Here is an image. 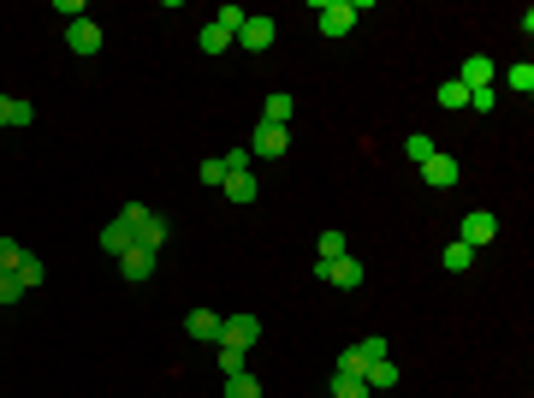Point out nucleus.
I'll use <instances>...</instances> for the list:
<instances>
[{
    "mask_svg": "<svg viewBox=\"0 0 534 398\" xmlns=\"http://www.w3.org/2000/svg\"><path fill=\"white\" fill-rule=\"evenodd\" d=\"M119 220L131 227L137 250H155V256H161V244H167V220H161L155 208H143V202H125V208H119Z\"/></svg>",
    "mask_w": 534,
    "mask_h": 398,
    "instance_id": "nucleus-1",
    "label": "nucleus"
},
{
    "mask_svg": "<svg viewBox=\"0 0 534 398\" xmlns=\"http://www.w3.org/2000/svg\"><path fill=\"white\" fill-rule=\"evenodd\" d=\"M368 13V0H321L315 6V24H321V36H351V24Z\"/></svg>",
    "mask_w": 534,
    "mask_h": 398,
    "instance_id": "nucleus-2",
    "label": "nucleus"
},
{
    "mask_svg": "<svg viewBox=\"0 0 534 398\" xmlns=\"http://www.w3.org/2000/svg\"><path fill=\"white\" fill-rule=\"evenodd\" d=\"M380 356H386V339H380V333H374V339H356L351 351L333 363V375H356V381H363V369H368V363H380Z\"/></svg>",
    "mask_w": 534,
    "mask_h": 398,
    "instance_id": "nucleus-3",
    "label": "nucleus"
},
{
    "mask_svg": "<svg viewBox=\"0 0 534 398\" xmlns=\"http://www.w3.org/2000/svg\"><path fill=\"white\" fill-rule=\"evenodd\" d=\"M315 280L338 285V292H356V285H363V262H356V256H333V262H315Z\"/></svg>",
    "mask_w": 534,
    "mask_h": 398,
    "instance_id": "nucleus-4",
    "label": "nucleus"
},
{
    "mask_svg": "<svg viewBox=\"0 0 534 398\" xmlns=\"http://www.w3.org/2000/svg\"><path fill=\"white\" fill-rule=\"evenodd\" d=\"M493 238H499V220H493L487 208H469V214H464V232H457V244H469V250H487Z\"/></svg>",
    "mask_w": 534,
    "mask_h": 398,
    "instance_id": "nucleus-5",
    "label": "nucleus"
},
{
    "mask_svg": "<svg viewBox=\"0 0 534 398\" xmlns=\"http://www.w3.org/2000/svg\"><path fill=\"white\" fill-rule=\"evenodd\" d=\"M255 339H262V321H255V315H232V321H220V345H232V351H250Z\"/></svg>",
    "mask_w": 534,
    "mask_h": 398,
    "instance_id": "nucleus-6",
    "label": "nucleus"
},
{
    "mask_svg": "<svg viewBox=\"0 0 534 398\" xmlns=\"http://www.w3.org/2000/svg\"><path fill=\"white\" fill-rule=\"evenodd\" d=\"M285 149H291V125H255L250 155H262V161H280Z\"/></svg>",
    "mask_w": 534,
    "mask_h": 398,
    "instance_id": "nucleus-7",
    "label": "nucleus"
},
{
    "mask_svg": "<svg viewBox=\"0 0 534 398\" xmlns=\"http://www.w3.org/2000/svg\"><path fill=\"white\" fill-rule=\"evenodd\" d=\"M422 179H428V185H434V190H451V185H457V179H464V167H457V161H451V155H439V149H434V155L422 161Z\"/></svg>",
    "mask_w": 534,
    "mask_h": 398,
    "instance_id": "nucleus-8",
    "label": "nucleus"
},
{
    "mask_svg": "<svg viewBox=\"0 0 534 398\" xmlns=\"http://www.w3.org/2000/svg\"><path fill=\"white\" fill-rule=\"evenodd\" d=\"M273 18H244V30H238V48H250V54H267L273 48Z\"/></svg>",
    "mask_w": 534,
    "mask_h": 398,
    "instance_id": "nucleus-9",
    "label": "nucleus"
},
{
    "mask_svg": "<svg viewBox=\"0 0 534 398\" xmlns=\"http://www.w3.org/2000/svg\"><path fill=\"white\" fill-rule=\"evenodd\" d=\"M66 48H71V54H101V24H96V18L66 24Z\"/></svg>",
    "mask_w": 534,
    "mask_h": 398,
    "instance_id": "nucleus-10",
    "label": "nucleus"
},
{
    "mask_svg": "<svg viewBox=\"0 0 534 398\" xmlns=\"http://www.w3.org/2000/svg\"><path fill=\"white\" fill-rule=\"evenodd\" d=\"M493 78H499V66H493L487 54H469L464 71H457V84H464V89H493Z\"/></svg>",
    "mask_w": 534,
    "mask_h": 398,
    "instance_id": "nucleus-11",
    "label": "nucleus"
},
{
    "mask_svg": "<svg viewBox=\"0 0 534 398\" xmlns=\"http://www.w3.org/2000/svg\"><path fill=\"white\" fill-rule=\"evenodd\" d=\"M363 386H368V398L392 393V386H398V363H392V356H380V363H368V369H363Z\"/></svg>",
    "mask_w": 534,
    "mask_h": 398,
    "instance_id": "nucleus-12",
    "label": "nucleus"
},
{
    "mask_svg": "<svg viewBox=\"0 0 534 398\" xmlns=\"http://www.w3.org/2000/svg\"><path fill=\"white\" fill-rule=\"evenodd\" d=\"M226 197H232V208H250L255 197H262V185H255V172H226Z\"/></svg>",
    "mask_w": 534,
    "mask_h": 398,
    "instance_id": "nucleus-13",
    "label": "nucleus"
},
{
    "mask_svg": "<svg viewBox=\"0 0 534 398\" xmlns=\"http://www.w3.org/2000/svg\"><path fill=\"white\" fill-rule=\"evenodd\" d=\"M119 273H125L131 285H143L149 273H155V250H137V244H131L125 256H119Z\"/></svg>",
    "mask_w": 534,
    "mask_h": 398,
    "instance_id": "nucleus-14",
    "label": "nucleus"
},
{
    "mask_svg": "<svg viewBox=\"0 0 534 398\" xmlns=\"http://www.w3.org/2000/svg\"><path fill=\"white\" fill-rule=\"evenodd\" d=\"M131 244H137V238H131V227H125V220H119V214H113L107 227H101V250H107V256H125Z\"/></svg>",
    "mask_w": 534,
    "mask_h": 398,
    "instance_id": "nucleus-15",
    "label": "nucleus"
},
{
    "mask_svg": "<svg viewBox=\"0 0 534 398\" xmlns=\"http://www.w3.org/2000/svg\"><path fill=\"white\" fill-rule=\"evenodd\" d=\"M291 114H297V101L285 96V89H273V96L262 101V125H291Z\"/></svg>",
    "mask_w": 534,
    "mask_h": 398,
    "instance_id": "nucleus-16",
    "label": "nucleus"
},
{
    "mask_svg": "<svg viewBox=\"0 0 534 398\" xmlns=\"http://www.w3.org/2000/svg\"><path fill=\"white\" fill-rule=\"evenodd\" d=\"M30 119H36V107L24 96H0V125H30Z\"/></svg>",
    "mask_w": 534,
    "mask_h": 398,
    "instance_id": "nucleus-17",
    "label": "nucleus"
},
{
    "mask_svg": "<svg viewBox=\"0 0 534 398\" xmlns=\"http://www.w3.org/2000/svg\"><path fill=\"white\" fill-rule=\"evenodd\" d=\"M190 339L220 345V315H214V310H190Z\"/></svg>",
    "mask_w": 534,
    "mask_h": 398,
    "instance_id": "nucleus-18",
    "label": "nucleus"
},
{
    "mask_svg": "<svg viewBox=\"0 0 534 398\" xmlns=\"http://www.w3.org/2000/svg\"><path fill=\"white\" fill-rule=\"evenodd\" d=\"M439 262H446L451 273H469V268H475V250H469V244H457V238H451L446 250H439Z\"/></svg>",
    "mask_w": 534,
    "mask_h": 398,
    "instance_id": "nucleus-19",
    "label": "nucleus"
},
{
    "mask_svg": "<svg viewBox=\"0 0 534 398\" xmlns=\"http://www.w3.org/2000/svg\"><path fill=\"white\" fill-rule=\"evenodd\" d=\"M505 89H511V96H529V89H534V66H529V60L505 66Z\"/></svg>",
    "mask_w": 534,
    "mask_h": 398,
    "instance_id": "nucleus-20",
    "label": "nucleus"
},
{
    "mask_svg": "<svg viewBox=\"0 0 534 398\" xmlns=\"http://www.w3.org/2000/svg\"><path fill=\"white\" fill-rule=\"evenodd\" d=\"M226 398H262V381H255L250 369H244V375H226Z\"/></svg>",
    "mask_w": 534,
    "mask_h": 398,
    "instance_id": "nucleus-21",
    "label": "nucleus"
},
{
    "mask_svg": "<svg viewBox=\"0 0 534 398\" xmlns=\"http://www.w3.org/2000/svg\"><path fill=\"white\" fill-rule=\"evenodd\" d=\"M197 48L202 54H226V48H232V36H226L220 24H202V36H197Z\"/></svg>",
    "mask_w": 534,
    "mask_h": 398,
    "instance_id": "nucleus-22",
    "label": "nucleus"
},
{
    "mask_svg": "<svg viewBox=\"0 0 534 398\" xmlns=\"http://www.w3.org/2000/svg\"><path fill=\"white\" fill-rule=\"evenodd\" d=\"M24 256H30V250L18 238H0V273H18V262H24Z\"/></svg>",
    "mask_w": 534,
    "mask_h": 398,
    "instance_id": "nucleus-23",
    "label": "nucleus"
},
{
    "mask_svg": "<svg viewBox=\"0 0 534 398\" xmlns=\"http://www.w3.org/2000/svg\"><path fill=\"white\" fill-rule=\"evenodd\" d=\"M244 18H250V13H244V6H220V13H214V24H220L226 36H232V42H238V30H244Z\"/></svg>",
    "mask_w": 534,
    "mask_h": 398,
    "instance_id": "nucleus-24",
    "label": "nucleus"
},
{
    "mask_svg": "<svg viewBox=\"0 0 534 398\" xmlns=\"http://www.w3.org/2000/svg\"><path fill=\"white\" fill-rule=\"evenodd\" d=\"M439 107H469V89L457 84V78H446V84H439Z\"/></svg>",
    "mask_w": 534,
    "mask_h": 398,
    "instance_id": "nucleus-25",
    "label": "nucleus"
},
{
    "mask_svg": "<svg viewBox=\"0 0 534 398\" xmlns=\"http://www.w3.org/2000/svg\"><path fill=\"white\" fill-rule=\"evenodd\" d=\"M315 250H321V262L345 256V232H338V227H327V232H321V244H315Z\"/></svg>",
    "mask_w": 534,
    "mask_h": 398,
    "instance_id": "nucleus-26",
    "label": "nucleus"
},
{
    "mask_svg": "<svg viewBox=\"0 0 534 398\" xmlns=\"http://www.w3.org/2000/svg\"><path fill=\"white\" fill-rule=\"evenodd\" d=\"M333 398H368V386L356 375H333Z\"/></svg>",
    "mask_w": 534,
    "mask_h": 398,
    "instance_id": "nucleus-27",
    "label": "nucleus"
},
{
    "mask_svg": "<svg viewBox=\"0 0 534 398\" xmlns=\"http://www.w3.org/2000/svg\"><path fill=\"white\" fill-rule=\"evenodd\" d=\"M18 285H24V292H36V285H42V262H36V256L18 262Z\"/></svg>",
    "mask_w": 534,
    "mask_h": 398,
    "instance_id": "nucleus-28",
    "label": "nucleus"
},
{
    "mask_svg": "<svg viewBox=\"0 0 534 398\" xmlns=\"http://www.w3.org/2000/svg\"><path fill=\"white\" fill-rule=\"evenodd\" d=\"M469 107H475V114H493V107H499V89H469Z\"/></svg>",
    "mask_w": 534,
    "mask_h": 398,
    "instance_id": "nucleus-29",
    "label": "nucleus"
},
{
    "mask_svg": "<svg viewBox=\"0 0 534 398\" xmlns=\"http://www.w3.org/2000/svg\"><path fill=\"white\" fill-rule=\"evenodd\" d=\"M404 149H410V161H416V167H422V161H428V155H434V143H428V137H422V131H416V137H410V143H404Z\"/></svg>",
    "mask_w": 534,
    "mask_h": 398,
    "instance_id": "nucleus-30",
    "label": "nucleus"
},
{
    "mask_svg": "<svg viewBox=\"0 0 534 398\" xmlns=\"http://www.w3.org/2000/svg\"><path fill=\"white\" fill-rule=\"evenodd\" d=\"M24 298V285H18V273H0V303H18Z\"/></svg>",
    "mask_w": 534,
    "mask_h": 398,
    "instance_id": "nucleus-31",
    "label": "nucleus"
},
{
    "mask_svg": "<svg viewBox=\"0 0 534 398\" xmlns=\"http://www.w3.org/2000/svg\"><path fill=\"white\" fill-rule=\"evenodd\" d=\"M220 369H226V375H244V351H232V345H220Z\"/></svg>",
    "mask_w": 534,
    "mask_h": 398,
    "instance_id": "nucleus-32",
    "label": "nucleus"
},
{
    "mask_svg": "<svg viewBox=\"0 0 534 398\" xmlns=\"http://www.w3.org/2000/svg\"><path fill=\"white\" fill-rule=\"evenodd\" d=\"M202 185H226V161H202Z\"/></svg>",
    "mask_w": 534,
    "mask_h": 398,
    "instance_id": "nucleus-33",
    "label": "nucleus"
},
{
    "mask_svg": "<svg viewBox=\"0 0 534 398\" xmlns=\"http://www.w3.org/2000/svg\"><path fill=\"white\" fill-rule=\"evenodd\" d=\"M54 13H60V18H71V24H78V18H84V0H54Z\"/></svg>",
    "mask_w": 534,
    "mask_h": 398,
    "instance_id": "nucleus-34",
    "label": "nucleus"
}]
</instances>
